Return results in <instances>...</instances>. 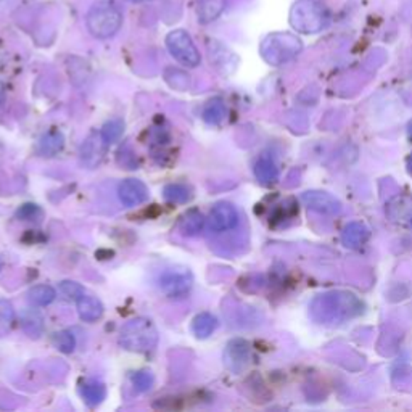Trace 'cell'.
Masks as SVG:
<instances>
[{
    "mask_svg": "<svg viewBox=\"0 0 412 412\" xmlns=\"http://www.w3.org/2000/svg\"><path fill=\"white\" fill-rule=\"evenodd\" d=\"M119 345L130 353H150L158 345V330L147 318H135L123 325Z\"/></svg>",
    "mask_w": 412,
    "mask_h": 412,
    "instance_id": "obj_1",
    "label": "cell"
},
{
    "mask_svg": "<svg viewBox=\"0 0 412 412\" xmlns=\"http://www.w3.org/2000/svg\"><path fill=\"white\" fill-rule=\"evenodd\" d=\"M362 311V304L351 294H330L319 296L313 303V314L319 321H338L353 318Z\"/></svg>",
    "mask_w": 412,
    "mask_h": 412,
    "instance_id": "obj_2",
    "label": "cell"
},
{
    "mask_svg": "<svg viewBox=\"0 0 412 412\" xmlns=\"http://www.w3.org/2000/svg\"><path fill=\"white\" fill-rule=\"evenodd\" d=\"M123 25V13L111 0H101L94 4L87 13V29L94 38H113Z\"/></svg>",
    "mask_w": 412,
    "mask_h": 412,
    "instance_id": "obj_3",
    "label": "cell"
},
{
    "mask_svg": "<svg viewBox=\"0 0 412 412\" xmlns=\"http://www.w3.org/2000/svg\"><path fill=\"white\" fill-rule=\"evenodd\" d=\"M290 23L300 33H319L328 25V11L318 0H296L290 10Z\"/></svg>",
    "mask_w": 412,
    "mask_h": 412,
    "instance_id": "obj_4",
    "label": "cell"
},
{
    "mask_svg": "<svg viewBox=\"0 0 412 412\" xmlns=\"http://www.w3.org/2000/svg\"><path fill=\"white\" fill-rule=\"evenodd\" d=\"M301 50L300 39L289 33H274L261 43V55L269 65L279 67L296 57Z\"/></svg>",
    "mask_w": 412,
    "mask_h": 412,
    "instance_id": "obj_5",
    "label": "cell"
},
{
    "mask_svg": "<svg viewBox=\"0 0 412 412\" xmlns=\"http://www.w3.org/2000/svg\"><path fill=\"white\" fill-rule=\"evenodd\" d=\"M166 47H168L171 55L185 67L195 68L200 65V53L196 50L192 38L182 29H176L166 35Z\"/></svg>",
    "mask_w": 412,
    "mask_h": 412,
    "instance_id": "obj_6",
    "label": "cell"
},
{
    "mask_svg": "<svg viewBox=\"0 0 412 412\" xmlns=\"http://www.w3.org/2000/svg\"><path fill=\"white\" fill-rule=\"evenodd\" d=\"M194 279L189 271H168L160 277V289L166 296L182 298L192 289Z\"/></svg>",
    "mask_w": 412,
    "mask_h": 412,
    "instance_id": "obj_7",
    "label": "cell"
},
{
    "mask_svg": "<svg viewBox=\"0 0 412 412\" xmlns=\"http://www.w3.org/2000/svg\"><path fill=\"white\" fill-rule=\"evenodd\" d=\"M252 360V350H250L248 342L242 338L230 340L224 350V364L232 372H242L248 366Z\"/></svg>",
    "mask_w": 412,
    "mask_h": 412,
    "instance_id": "obj_8",
    "label": "cell"
},
{
    "mask_svg": "<svg viewBox=\"0 0 412 412\" xmlns=\"http://www.w3.org/2000/svg\"><path fill=\"white\" fill-rule=\"evenodd\" d=\"M106 147H108V143L105 142L101 133H92L91 135H87L79 150L81 163L89 169L97 168L105 157Z\"/></svg>",
    "mask_w": 412,
    "mask_h": 412,
    "instance_id": "obj_9",
    "label": "cell"
},
{
    "mask_svg": "<svg viewBox=\"0 0 412 412\" xmlns=\"http://www.w3.org/2000/svg\"><path fill=\"white\" fill-rule=\"evenodd\" d=\"M238 224V211L232 203L219 201L210 213V226L213 230L226 232L234 229Z\"/></svg>",
    "mask_w": 412,
    "mask_h": 412,
    "instance_id": "obj_10",
    "label": "cell"
},
{
    "mask_svg": "<svg viewBox=\"0 0 412 412\" xmlns=\"http://www.w3.org/2000/svg\"><path fill=\"white\" fill-rule=\"evenodd\" d=\"M118 196L123 201V205L134 208L148 200V189L139 179H126V181L119 184Z\"/></svg>",
    "mask_w": 412,
    "mask_h": 412,
    "instance_id": "obj_11",
    "label": "cell"
},
{
    "mask_svg": "<svg viewBox=\"0 0 412 412\" xmlns=\"http://www.w3.org/2000/svg\"><path fill=\"white\" fill-rule=\"evenodd\" d=\"M304 205L311 210L324 214H337L342 211V203L335 196L325 192H306L303 194Z\"/></svg>",
    "mask_w": 412,
    "mask_h": 412,
    "instance_id": "obj_12",
    "label": "cell"
},
{
    "mask_svg": "<svg viewBox=\"0 0 412 412\" xmlns=\"http://www.w3.org/2000/svg\"><path fill=\"white\" fill-rule=\"evenodd\" d=\"M77 314L86 322H95L104 316V304L99 298L91 295H82L77 300Z\"/></svg>",
    "mask_w": 412,
    "mask_h": 412,
    "instance_id": "obj_13",
    "label": "cell"
},
{
    "mask_svg": "<svg viewBox=\"0 0 412 412\" xmlns=\"http://www.w3.org/2000/svg\"><path fill=\"white\" fill-rule=\"evenodd\" d=\"M255 176L262 185H271L279 179V168L269 155L262 157L255 163Z\"/></svg>",
    "mask_w": 412,
    "mask_h": 412,
    "instance_id": "obj_14",
    "label": "cell"
},
{
    "mask_svg": "<svg viewBox=\"0 0 412 412\" xmlns=\"http://www.w3.org/2000/svg\"><path fill=\"white\" fill-rule=\"evenodd\" d=\"M65 147V137L60 130H49V133L40 137L38 152L43 157H55Z\"/></svg>",
    "mask_w": 412,
    "mask_h": 412,
    "instance_id": "obj_15",
    "label": "cell"
},
{
    "mask_svg": "<svg viewBox=\"0 0 412 412\" xmlns=\"http://www.w3.org/2000/svg\"><path fill=\"white\" fill-rule=\"evenodd\" d=\"M386 214L391 221H398V223L412 221V200L408 196H396L388 203Z\"/></svg>",
    "mask_w": 412,
    "mask_h": 412,
    "instance_id": "obj_16",
    "label": "cell"
},
{
    "mask_svg": "<svg viewBox=\"0 0 412 412\" xmlns=\"http://www.w3.org/2000/svg\"><path fill=\"white\" fill-rule=\"evenodd\" d=\"M226 9V0H199L196 4V16L203 25L216 20Z\"/></svg>",
    "mask_w": 412,
    "mask_h": 412,
    "instance_id": "obj_17",
    "label": "cell"
},
{
    "mask_svg": "<svg viewBox=\"0 0 412 412\" xmlns=\"http://www.w3.org/2000/svg\"><path fill=\"white\" fill-rule=\"evenodd\" d=\"M369 235L370 232L362 223H351L343 229L342 240L346 247L357 248L367 242Z\"/></svg>",
    "mask_w": 412,
    "mask_h": 412,
    "instance_id": "obj_18",
    "label": "cell"
},
{
    "mask_svg": "<svg viewBox=\"0 0 412 412\" xmlns=\"http://www.w3.org/2000/svg\"><path fill=\"white\" fill-rule=\"evenodd\" d=\"M203 228H205V218L199 210H190L184 214L179 221V229L184 235L187 237H195L201 234Z\"/></svg>",
    "mask_w": 412,
    "mask_h": 412,
    "instance_id": "obj_19",
    "label": "cell"
},
{
    "mask_svg": "<svg viewBox=\"0 0 412 412\" xmlns=\"http://www.w3.org/2000/svg\"><path fill=\"white\" fill-rule=\"evenodd\" d=\"M216 328H218V319H216V316H213L211 313L196 314L192 322L194 335L200 340L211 337Z\"/></svg>",
    "mask_w": 412,
    "mask_h": 412,
    "instance_id": "obj_20",
    "label": "cell"
},
{
    "mask_svg": "<svg viewBox=\"0 0 412 412\" xmlns=\"http://www.w3.org/2000/svg\"><path fill=\"white\" fill-rule=\"evenodd\" d=\"M21 327L29 338H39L44 333V319L35 309H26L21 314Z\"/></svg>",
    "mask_w": 412,
    "mask_h": 412,
    "instance_id": "obj_21",
    "label": "cell"
},
{
    "mask_svg": "<svg viewBox=\"0 0 412 412\" xmlns=\"http://www.w3.org/2000/svg\"><path fill=\"white\" fill-rule=\"evenodd\" d=\"M201 116L203 121L210 124V126H219L226 119V116H228V106H226V104L221 99L210 100L205 105V108H203Z\"/></svg>",
    "mask_w": 412,
    "mask_h": 412,
    "instance_id": "obj_22",
    "label": "cell"
},
{
    "mask_svg": "<svg viewBox=\"0 0 412 412\" xmlns=\"http://www.w3.org/2000/svg\"><path fill=\"white\" fill-rule=\"evenodd\" d=\"M163 195H165V199L171 203H176V205H185V203H189L190 200H192L194 192L187 184L174 182V184L165 185Z\"/></svg>",
    "mask_w": 412,
    "mask_h": 412,
    "instance_id": "obj_23",
    "label": "cell"
},
{
    "mask_svg": "<svg viewBox=\"0 0 412 412\" xmlns=\"http://www.w3.org/2000/svg\"><path fill=\"white\" fill-rule=\"evenodd\" d=\"M81 396L84 398L87 406L94 408V406H99L105 399L106 388L104 384H100L97 380H89L81 386Z\"/></svg>",
    "mask_w": 412,
    "mask_h": 412,
    "instance_id": "obj_24",
    "label": "cell"
},
{
    "mask_svg": "<svg viewBox=\"0 0 412 412\" xmlns=\"http://www.w3.org/2000/svg\"><path fill=\"white\" fill-rule=\"evenodd\" d=\"M57 298V291L50 285H35L28 291V301L33 306H47Z\"/></svg>",
    "mask_w": 412,
    "mask_h": 412,
    "instance_id": "obj_25",
    "label": "cell"
},
{
    "mask_svg": "<svg viewBox=\"0 0 412 412\" xmlns=\"http://www.w3.org/2000/svg\"><path fill=\"white\" fill-rule=\"evenodd\" d=\"M15 324V308L9 300H0V338L7 337Z\"/></svg>",
    "mask_w": 412,
    "mask_h": 412,
    "instance_id": "obj_26",
    "label": "cell"
},
{
    "mask_svg": "<svg viewBox=\"0 0 412 412\" xmlns=\"http://www.w3.org/2000/svg\"><path fill=\"white\" fill-rule=\"evenodd\" d=\"M100 133L101 135H104L105 142L108 143V145H111V143H115L121 139V135L124 133V121L121 118H113L104 124V128H101Z\"/></svg>",
    "mask_w": 412,
    "mask_h": 412,
    "instance_id": "obj_27",
    "label": "cell"
},
{
    "mask_svg": "<svg viewBox=\"0 0 412 412\" xmlns=\"http://www.w3.org/2000/svg\"><path fill=\"white\" fill-rule=\"evenodd\" d=\"M165 79L172 89H176V91L184 92L190 87V76L181 69H176V68L166 69Z\"/></svg>",
    "mask_w": 412,
    "mask_h": 412,
    "instance_id": "obj_28",
    "label": "cell"
},
{
    "mask_svg": "<svg viewBox=\"0 0 412 412\" xmlns=\"http://www.w3.org/2000/svg\"><path fill=\"white\" fill-rule=\"evenodd\" d=\"M130 384H133L137 393H145L153 386L155 377L148 370H137V372L130 374Z\"/></svg>",
    "mask_w": 412,
    "mask_h": 412,
    "instance_id": "obj_29",
    "label": "cell"
},
{
    "mask_svg": "<svg viewBox=\"0 0 412 412\" xmlns=\"http://www.w3.org/2000/svg\"><path fill=\"white\" fill-rule=\"evenodd\" d=\"M58 295L67 301H77L84 295V289L73 280H65L58 285Z\"/></svg>",
    "mask_w": 412,
    "mask_h": 412,
    "instance_id": "obj_30",
    "label": "cell"
},
{
    "mask_svg": "<svg viewBox=\"0 0 412 412\" xmlns=\"http://www.w3.org/2000/svg\"><path fill=\"white\" fill-rule=\"evenodd\" d=\"M52 340H53V345H55L57 348L65 355L73 353L74 348H76V338H74L73 333L68 332V330L57 332Z\"/></svg>",
    "mask_w": 412,
    "mask_h": 412,
    "instance_id": "obj_31",
    "label": "cell"
},
{
    "mask_svg": "<svg viewBox=\"0 0 412 412\" xmlns=\"http://www.w3.org/2000/svg\"><path fill=\"white\" fill-rule=\"evenodd\" d=\"M35 214H40V210L38 206L35 205H23L21 210L18 211V218L29 221V219H33Z\"/></svg>",
    "mask_w": 412,
    "mask_h": 412,
    "instance_id": "obj_32",
    "label": "cell"
},
{
    "mask_svg": "<svg viewBox=\"0 0 412 412\" xmlns=\"http://www.w3.org/2000/svg\"><path fill=\"white\" fill-rule=\"evenodd\" d=\"M4 99H5V87H4L2 82H0V106H2V104H4Z\"/></svg>",
    "mask_w": 412,
    "mask_h": 412,
    "instance_id": "obj_33",
    "label": "cell"
},
{
    "mask_svg": "<svg viewBox=\"0 0 412 412\" xmlns=\"http://www.w3.org/2000/svg\"><path fill=\"white\" fill-rule=\"evenodd\" d=\"M408 168H409V172L412 174V155H411L409 160H408Z\"/></svg>",
    "mask_w": 412,
    "mask_h": 412,
    "instance_id": "obj_34",
    "label": "cell"
},
{
    "mask_svg": "<svg viewBox=\"0 0 412 412\" xmlns=\"http://www.w3.org/2000/svg\"><path fill=\"white\" fill-rule=\"evenodd\" d=\"M408 134H409V137L412 139V121L409 123V126H408Z\"/></svg>",
    "mask_w": 412,
    "mask_h": 412,
    "instance_id": "obj_35",
    "label": "cell"
},
{
    "mask_svg": "<svg viewBox=\"0 0 412 412\" xmlns=\"http://www.w3.org/2000/svg\"><path fill=\"white\" fill-rule=\"evenodd\" d=\"M129 2H134V4H139V2H143V0H129Z\"/></svg>",
    "mask_w": 412,
    "mask_h": 412,
    "instance_id": "obj_36",
    "label": "cell"
},
{
    "mask_svg": "<svg viewBox=\"0 0 412 412\" xmlns=\"http://www.w3.org/2000/svg\"><path fill=\"white\" fill-rule=\"evenodd\" d=\"M0 267H2V265H0Z\"/></svg>",
    "mask_w": 412,
    "mask_h": 412,
    "instance_id": "obj_37",
    "label": "cell"
}]
</instances>
